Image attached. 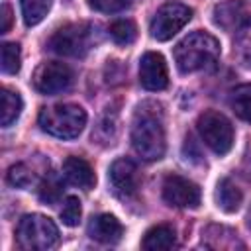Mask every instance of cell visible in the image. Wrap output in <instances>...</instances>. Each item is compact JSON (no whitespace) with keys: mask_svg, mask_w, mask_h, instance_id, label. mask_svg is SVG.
<instances>
[{"mask_svg":"<svg viewBox=\"0 0 251 251\" xmlns=\"http://www.w3.org/2000/svg\"><path fill=\"white\" fill-rule=\"evenodd\" d=\"M88 235L98 243H118L124 235V226L112 214H98L88 222Z\"/></svg>","mask_w":251,"mask_h":251,"instance_id":"cell-12","label":"cell"},{"mask_svg":"<svg viewBox=\"0 0 251 251\" xmlns=\"http://www.w3.org/2000/svg\"><path fill=\"white\" fill-rule=\"evenodd\" d=\"M12 27V8L8 4L0 6V33H8Z\"/></svg>","mask_w":251,"mask_h":251,"instance_id":"cell-27","label":"cell"},{"mask_svg":"<svg viewBox=\"0 0 251 251\" xmlns=\"http://www.w3.org/2000/svg\"><path fill=\"white\" fill-rule=\"evenodd\" d=\"M37 196L41 202L45 204H57L63 196V184H61V178L55 175V173H47V176L39 182V188H37Z\"/></svg>","mask_w":251,"mask_h":251,"instance_id":"cell-19","label":"cell"},{"mask_svg":"<svg viewBox=\"0 0 251 251\" xmlns=\"http://www.w3.org/2000/svg\"><path fill=\"white\" fill-rule=\"evenodd\" d=\"M108 178H110V184H112V190L120 196V198H129L137 192L139 188V171L135 167L133 161L122 157V159H116L112 165H110V173H108Z\"/></svg>","mask_w":251,"mask_h":251,"instance_id":"cell-10","label":"cell"},{"mask_svg":"<svg viewBox=\"0 0 251 251\" xmlns=\"http://www.w3.org/2000/svg\"><path fill=\"white\" fill-rule=\"evenodd\" d=\"M216 200H218V206L224 212L233 214V212L239 210L241 200H243V194H241V190L229 178H222L218 182V188H216Z\"/></svg>","mask_w":251,"mask_h":251,"instance_id":"cell-16","label":"cell"},{"mask_svg":"<svg viewBox=\"0 0 251 251\" xmlns=\"http://www.w3.org/2000/svg\"><path fill=\"white\" fill-rule=\"evenodd\" d=\"M176 243V233L171 226L167 224H159L153 226L151 229L145 231L143 239H141V247L147 251H163V249H173Z\"/></svg>","mask_w":251,"mask_h":251,"instance_id":"cell-14","label":"cell"},{"mask_svg":"<svg viewBox=\"0 0 251 251\" xmlns=\"http://www.w3.org/2000/svg\"><path fill=\"white\" fill-rule=\"evenodd\" d=\"M16 241L27 251H47L59 243V229L51 218L43 214H27L18 222Z\"/></svg>","mask_w":251,"mask_h":251,"instance_id":"cell-4","label":"cell"},{"mask_svg":"<svg viewBox=\"0 0 251 251\" xmlns=\"http://www.w3.org/2000/svg\"><path fill=\"white\" fill-rule=\"evenodd\" d=\"M108 31L118 45H129L137 37V27L131 20H116L110 24Z\"/></svg>","mask_w":251,"mask_h":251,"instance_id":"cell-22","label":"cell"},{"mask_svg":"<svg viewBox=\"0 0 251 251\" xmlns=\"http://www.w3.org/2000/svg\"><path fill=\"white\" fill-rule=\"evenodd\" d=\"M198 133L204 139V143L218 155H226L231 145H233V127L229 120L216 112V110H206L204 114L198 116L196 122Z\"/></svg>","mask_w":251,"mask_h":251,"instance_id":"cell-5","label":"cell"},{"mask_svg":"<svg viewBox=\"0 0 251 251\" xmlns=\"http://www.w3.org/2000/svg\"><path fill=\"white\" fill-rule=\"evenodd\" d=\"M241 12H243V6L237 2V0H227V2H222L214 8V22L224 27V29H231L233 25L239 24L241 20Z\"/></svg>","mask_w":251,"mask_h":251,"instance_id":"cell-18","label":"cell"},{"mask_svg":"<svg viewBox=\"0 0 251 251\" xmlns=\"http://www.w3.org/2000/svg\"><path fill=\"white\" fill-rule=\"evenodd\" d=\"M233 51H235V55H237L243 63L251 65V18L245 20V22L237 27L235 39H233Z\"/></svg>","mask_w":251,"mask_h":251,"instance_id":"cell-20","label":"cell"},{"mask_svg":"<svg viewBox=\"0 0 251 251\" xmlns=\"http://www.w3.org/2000/svg\"><path fill=\"white\" fill-rule=\"evenodd\" d=\"M88 6L96 12H102V14H116V12H122L126 8L131 6L133 0H86Z\"/></svg>","mask_w":251,"mask_h":251,"instance_id":"cell-26","label":"cell"},{"mask_svg":"<svg viewBox=\"0 0 251 251\" xmlns=\"http://www.w3.org/2000/svg\"><path fill=\"white\" fill-rule=\"evenodd\" d=\"M163 200L175 208H196L200 204V188L180 175H167L163 180Z\"/></svg>","mask_w":251,"mask_h":251,"instance_id":"cell-9","label":"cell"},{"mask_svg":"<svg viewBox=\"0 0 251 251\" xmlns=\"http://www.w3.org/2000/svg\"><path fill=\"white\" fill-rule=\"evenodd\" d=\"M8 182L12 186H16V188H29L35 182V175H33V171L27 165L18 163V165L10 167V171H8Z\"/></svg>","mask_w":251,"mask_h":251,"instance_id":"cell-24","label":"cell"},{"mask_svg":"<svg viewBox=\"0 0 251 251\" xmlns=\"http://www.w3.org/2000/svg\"><path fill=\"white\" fill-rule=\"evenodd\" d=\"M25 25H37L49 12L51 0H20Z\"/></svg>","mask_w":251,"mask_h":251,"instance_id":"cell-21","label":"cell"},{"mask_svg":"<svg viewBox=\"0 0 251 251\" xmlns=\"http://www.w3.org/2000/svg\"><path fill=\"white\" fill-rule=\"evenodd\" d=\"M73 71L69 65L59 61L41 63L33 75V86L41 94H59L73 84Z\"/></svg>","mask_w":251,"mask_h":251,"instance_id":"cell-8","label":"cell"},{"mask_svg":"<svg viewBox=\"0 0 251 251\" xmlns=\"http://www.w3.org/2000/svg\"><path fill=\"white\" fill-rule=\"evenodd\" d=\"M131 145L145 161H157L165 155V127L155 114L145 110L137 112L131 126Z\"/></svg>","mask_w":251,"mask_h":251,"instance_id":"cell-3","label":"cell"},{"mask_svg":"<svg viewBox=\"0 0 251 251\" xmlns=\"http://www.w3.org/2000/svg\"><path fill=\"white\" fill-rule=\"evenodd\" d=\"M229 106L233 110V114L243 120V122H251V82L247 84H239L231 90L229 96Z\"/></svg>","mask_w":251,"mask_h":251,"instance_id":"cell-17","label":"cell"},{"mask_svg":"<svg viewBox=\"0 0 251 251\" xmlns=\"http://www.w3.org/2000/svg\"><path fill=\"white\" fill-rule=\"evenodd\" d=\"M139 82L145 90L157 92L167 88L169 84V71L167 63L161 53L147 51L139 61Z\"/></svg>","mask_w":251,"mask_h":251,"instance_id":"cell-11","label":"cell"},{"mask_svg":"<svg viewBox=\"0 0 251 251\" xmlns=\"http://www.w3.org/2000/svg\"><path fill=\"white\" fill-rule=\"evenodd\" d=\"M0 124L2 127H8L12 126L20 114H22V108H24V102H22V96L10 88H2L0 90Z\"/></svg>","mask_w":251,"mask_h":251,"instance_id":"cell-15","label":"cell"},{"mask_svg":"<svg viewBox=\"0 0 251 251\" xmlns=\"http://www.w3.org/2000/svg\"><path fill=\"white\" fill-rule=\"evenodd\" d=\"M192 18V10L180 2H167L163 4L149 25L151 37L157 41H169L173 35H176Z\"/></svg>","mask_w":251,"mask_h":251,"instance_id":"cell-7","label":"cell"},{"mask_svg":"<svg viewBox=\"0 0 251 251\" xmlns=\"http://www.w3.org/2000/svg\"><path fill=\"white\" fill-rule=\"evenodd\" d=\"M39 127L59 139H75L86 126V112L76 104H55L39 112Z\"/></svg>","mask_w":251,"mask_h":251,"instance_id":"cell-2","label":"cell"},{"mask_svg":"<svg viewBox=\"0 0 251 251\" xmlns=\"http://www.w3.org/2000/svg\"><path fill=\"white\" fill-rule=\"evenodd\" d=\"M90 39H92L90 24H84V22L67 24L51 35L49 49L65 57H82L90 49Z\"/></svg>","mask_w":251,"mask_h":251,"instance_id":"cell-6","label":"cell"},{"mask_svg":"<svg viewBox=\"0 0 251 251\" xmlns=\"http://www.w3.org/2000/svg\"><path fill=\"white\" fill-rule=\"evenodd\" d=\"M63 176L67 178V182L82 190H90L96 182L92 167L82 157H67L63 163Z\"/></svg>","mask_w":251,"mask_h":251,"instance_id":"cell-13","label":"cell"},{"mask_svg":"<svg viewBox=\"0 0 251 251\" xmlns=\"http://www.w3.org/2000/svg\"><path fill=\"white\" fill-rule=\"evenodd\" d=\"M176 69L184 75L212 69L220 57V41L208 31H192L175 45Z\"/></svg>","mask_w":251,"mask_h":251,"instance_id":"cell-1","label":"cell"},{"mask_svg":"<svg viewBox=\"0 0 251 251\" xmlns=\"http://www.w3.org/2000/svg\"><path fill=\"white\" fill-rule=\"evenodd\" d=\"M22 67V53L18 43H4L2 45V73L16 75Z\"/></svg>","mask_w":251,"mask_h":251,"instance_id":"cell-23","label":"cell"},{"mask_svg":"<svg viewBox=\"0 0 251 251\" xmlns=\"http://www.w3.org/2000/svg\"><path fill=\"white\" fill-rule=\"evenodd\" d=\"M80 214H82L80 200L76 196H67L65 202H63V208H61V220H63V224L69 226V227L78 226Z\"/></svg>","mask_w":251,"mask_h":251,"instance_id":"cell-25","label":"cell"}]
</instances>
